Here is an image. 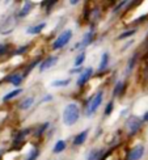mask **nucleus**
<instances>
[{
	"label": "nucleus",
	"instance_id": "26",
	"mask_svg": "<svg viewBox=\"0 0 148 160\" xmlns=\"http://www.w3.org/2000/svg\"><path fill=\"white\" fill-rule=\"evenodd\" d=\"M47 126H49V123H47V122H46L45 125H42L41 128H39V129L36 131V135H37V137H41V135L43 134V132H45V130H46V128H47Z\"/></svg>",
	"mask_w": 148,
	"mask_h": 160
},
{
	"label": "nucleus",
	"instance_id": "11",
	"mask_svg": "<svg viewBox=\"0 0 148 160\" xmlns=\"http://www.w3.org/2000/svg\"><path fill=\"white\" fill-rule=\"evenodd\" d=\"M32 9H33V3L32 2H25L21 11H20V13H18V16L20 17H26L30 13Z\"/></svg>",
	"mask_w": 148,
	"mask_h": 160
},
{
	"label": "nucleus",
	"instance_id": "6",
	"mask_svg": "<svg viewBox=\"0 0 148 160\" xmlns=\"http://www.w3.org/2000/svg\"><path fill=\"white\" fill-rule=\"evenodd\" d=\"M144 155V146L139 144L136 147H134L130 152L129 155H127V160H140Z\"/></svg>",
	"mask_w": 148,
	"mask_h": 160
},
{
	"label": "nucleus",
	"instance_id": "33",
	"mask_svg": "<svg viewBox=\"0 0 148 160\" xmlns=\"http://www.w3.org/2000/svg\"><path fill=\"white\" fill-rule=\"evenodd\" d=\"M79 71H81V68H80V67H79V68H75V70H72L71 72H72V74H73V72H79Z\"/></svg>",
	"mask_w": 148,
	"mask_h": 160
},
{
	"label": "nucleus",
	"instance_id": "18",
	"mask_svg": "<svg viewBox=\"0 0 148 160\" xmlns=\"http://www.w3.org/2000/svg\"><path fill=\"white\" fill-rule=\"evenodd\" d=\"M101 160H119V158H118V151H117V150L109 151Z\"/></svg>",
	"mask_w": 148,
	"mask_h": 160
},
{
	"label": "nucleus",
	"instance_id": "19",
	"mask_svg": "<svg viewBox=\"0 0 148 160\" xmlns=\"http://www.w3.org/2000/svg\"><path fill=\"white\" fill-rule=\"evenodd\" d=\"M22 79H24L22 75H20V74H13V75L9 78V82H11L13 85H20V84L22 83Z\"/></svg>",
	"mask_w": 148,
	"mask_h": 160
},
{
	"label": "nucleus",
	"instance_id": "29",
	"mask_svg": "<svg viewBox=\"0 0 148 160\" xmlns=\"http://www.w3.org/2000/svg\"><path fill=\"white\" fill-rule=\"evenodd\" d=\"M8 50V45H0V55H3Z\"/></svg>",
	"mask_w": 148,
	"mask_h": 160
},
{
	"label": "nucleus",
	"instance_id": "15",
	"mask_svg": "<svg viewBox=\"0 0 148 160\" xmlns=\"http://www.w3.org/2000/svg\"><path fill=\"white\" fill-rule=\"evenodd\" d=\"M107 63H109V54H107V52H104L102 57H101V63H100L98 70L100 71H104L107 67Z\"/></svg>",
	"mask_w": 148,
	"mask_h": 160
},
{
	"label": "nucleus",
	"instance_id": "32",
	"mask_svg": "<svg viewBox=\"0 0 148 160\" xmlns=\"http://www.w3.org/2000/svg\"><path fill=\"white\" fill-rule=\"evenodd\" d=\"M144 121H148V112L143 116V122H144Z\"/></svg>",
	"mask_w": 148,
	"mask_h": 160
},
{
	"label": "nucleus",
	"instance_id": "30",
	"mask_svg": "<svg viewBox=\"0 0 148 160\" xmlns=\"http://www.w3.org/2000/svg\"><path fill=\"white\" fill-rule=\"evenodd\" d=\"M29 49V46H22L21 49H18V50H16V54H24V52Z\"/></svg>",
	"mask_w": 148,
	"mask_h": 160
},
{
	"label": "nucleus",
	"instance_id": "10",
	"mask_svg": "<svg viewBox=\"0 0 148 160\" xmlns=\"http://www.w3.org/2000/svg\"><path fill=\"white\" fill-rule=\"evenodd\" d=\"M88 132H89V130L86 129V130H84V131L80 132V134H77V135L75 137V139H73V146H80V144H83V143L85 142L86 137H88Z\"/></svg>",
	"mask_w": 148,
	"mask_h": 160
},
{
	"label": "nucleus",
	"instance_id": "14",
	"mask_svg": "<svg viewBox=\"0 0 148 160\" xmlns=\"http://www.w3.org/2000/svg\"><path fill=\"white\" fill-rule=\"evenodd\" d=\"M22 92V89H20V88H17V89H13V91H11L9 93H7V95L3 97V101H9V100H12V98H15L16 96H18L20 93Z\"/></svg>",
	"mask_w": 148,
	"mask_h": 160
},
{
	"label": "nucleus",
	"instance_id": "31",
	"mask_svg": "<svg viewBox=\"0 0 148 160\" xmlns=\"http://www.w3.org/2000/svg\"><path fill=\"white\" fill-rule=\"evenodd\" d=\"M51 98H52V96H51V95H47V96H46V97L43 98V101H45V102H46V101H50Z\"/></svg>",
	"mask_w": 148,
	"mask_h": 160
},
{
	"label": "nucleus",
	"instance_id": "21",
	"mask_svg": "<svg viewBox=\"0 0 148 160\" xmlns=\"http://www.w3.org/2000/svg\"><path fill=\"white\" fill-rule=\"evenodd\" d=\"M70 82H71L70 79H66V80H55V82L51 83V85H52V87H66V85L70 84Z\"/></svg>",
	"mask_w": 148,
	"mask_h": 160
},
{
	"label": "nucleus",
	"instance_id": "2",
	"mask_svg": "<svg viewBox=\"0 0 148 160\" xmlns=\"http://www.w3.org/2000/svg\"><path fill=\"white\" fill-rule=\"evenodd\" d=\"M102 98H104V93H102V91H98L96 95H93L88 101H86V104H85V116L86 117H91L93 113H95L98 108H100V105H101V102H102Z\"/></svg>",
	"mask_w": 148,
	"mask_h": 160
},
{
	"label": "nucleus",
	"instance_id": "12",
	"mask_svg": "<svg viewBox=\"0 0 148 160\" xmlns=\"http://www.w3.org/2000/svg\"><path fill=\"white\" fill-rule=\"evenodd\" d=\"M45 26H46V24L45 22H41V24H38V25H36V26H30V28H28V32L29 34H39L43 29H45Z\"/></svg>",
	"mask_w": 148,
	"mask_h": 160
},
{
	"label": "nucleus",
	"instance_id": "20",
	"mask_svg": "<svg viewBox=\"0 0 148 160\" xmlns=\"http://www.w3.org/2000/svg\"><path fill=\"white\" fill-rule=\"evenodd\" d=\"M123 89H125V83H123V82H118L117 85H116V88H114L113 95H114V96H119L121 93L123 92Z\"/></svg>",
	"mask_w": 148,
	"mask_h": 160
},
{
	"label": "nucleus",
	"instance_id": "7",
	"mask_svg": "<svg viewBox=\"0 0 148 160\" xmlns=\"http://www.w3.org/2000/svg\"><path fill=\"white\" fill-rule=\"evenodd\" d=\"M58 62V57H49V58H46L45 61L41 62V64H39V71L43 72L46 70H49L51 68L52 66H55Z\"/></svg>",
	"mask_w": 148,
	"mask_h": 160
},
{
	"label": "nucleus",
	"instance_id": "22",
	"mask_svg": "<svg viewBox=\"0 0 148 160\" xmlns=\"http://www.w3.org/2000/svg\"><path fill=\"white\" fill-rule=\"evenodd\" d=\"M29 134V130L28 129H26V130H22V131H20L18 132V135L16 137V143H18V142H21V141H24V138L26 137V135H28Z\"/></svg>",
	"mask_w": 148,
	"mask_h": 160
},
{
	"label": "nucleus",
	"instance_id": "17",
	"mask_svg": "<svg viewBox=\"0 0 148 160\" xmlns=\"http://www.w3.org/2000/svg\"><path fill=\"white\" fill-rule=\"evenodd\" d=\"M64 148H66V142L64 141H58L57 144L54 146L52 152H54V154H60L62 151H64Z\"/></svg>",
	"mask_w": 148,
	"mask_h": 160
},
{
	"label": "nucleus",
	"instance_id": "35",
	"mask_svg": "<svg viewBox=\"0 0 148 160\" xmlns=\"http://www.w3.org/2000/svg\"><path fill=\"white\" fill-rule=\"evenodd\" d=\"M3 154V150H0V155H2Z\"/></svg>",
	"mask_w": 148,
	"mask_h": 160
},
{
	"label": "nucleus",
	"instance_id": "3",
	"mask_svg": "<svg viewBox=\"0 0 148 160\" xmlns=\"http://www.w3.org/2000/svg\"><path fill=\"white\" fill-rule=\"evenodd\" d=\"M142 125H143L142 118H139L136 116H131L127 118V121H126V129L130 135H135L136 132L142 129Z\"/></svg>",
	"mask_w": 148,
	"mask_h": 160
},
{
	"label": "nucleus",
	"instance_id": "9",
	"mask_svg": "<svg viewBox=\"0 0 148 160\" xmlns=\"http://www.w3.org/2000/svg\"><path fill=\"white\" fill-rule=\"evenodd\" d=\"M92 74H93V70H92V67H86L83 72H81V75L79 76V79H77V85L79 87H81V85H84L86 82L89 80V78L92 76Z\"/></svg>",
	"mask_w": 148,
	"mask_h": 160
},
{
	"label": "nucleus",
	"instance_id": "8",
	"mask_svg": "<svg viewBox=\"0 0 148 160\" xmlns=\"http://www.w3.org/2000/svg\"><path fill=\"white\" fill-rule=\"evenodd\" d=\"M93 38H95V32L91 30V32H88V33H86V34L84 36V38L81 39V42H79V43L75 46V49H84V48H86L88 45H91V42L93 41Z\"/></svg>",
	"mask_w": 148,
	"mask_h": 160
},
{
	"label": "nucleus",
	"instance_id": "16",
	"mask_svg": "<svg viewBox=\"0 0 148 160\" xmlns=\"http://www.w3.org/2000/svg\"><path fill=\"white\" fill-rule=\"evenodd\" d=\"M33 104H34V97H28L22 100V102L20 104V109H29Z\"/></svg>",
	"mask_w": 148,
	"mask_h": 160
},
{
	"label": "nucleus",
	"instance_id": "25",
	"mask_svg": "<svg viewBox=\"0 0 148 160\" xmlns=\"http://www.w3.org/2000/svg\"><path fill=\"white\" fill-rule=\"evenodd\" d=\"M84 59H85V52H81V54H80V55L75 59V66H77V67H79V66L84 62Z\"/></svg>",
	"mask_w": 148,
	"mask_h": 160
},
{
	"label": "nucleus",
	"instance_id": "4",
	"mask_svg": "<svg viewBox=\"0 0 148 160\" xmlns=\"http://www.w3.org/2000/svg\"><path fill=\"white\" fill-rule=\"evenodd\" d=\"M71 38H72V32L71 30H64L63 33H60V36L52 42L51 49L52 50H59V49L64 48V46L71 41Z\"/></svg>",
	"mask_w": 148,
	"mask_h": 160
},
{
	"label": "nucleus",
	"instance_id": "23",
	"mask_svg": "<svg viewBox=\"0 0 148 160\" xmlns=\"http://www.w3.org/2000/svg\"><path fill=\"white\" fill-rule=\"evenodd\" d=\"M135 29H132V30H127V32H125V33H122L119 37H118V39H125V38H127V37H130V36H132V34H135Z\"/></svg>",
	"mask_w": 148,
	"mask_h": 160
},
{
	"label": "nucleus",
	"instance_id": "27",
	"mask_svg": "<svg viewBox=\"0 0 148 160\" xmlns=\"http://www.w3.org/2000/svg\"><path fill=\"white\" fill-rule=\"evenodd\" d=\"M113 106H114L113 101H110L109 104H107V106L105 108V116H110V114H111V112H113Z\"/></svg>",
	"mask_w": 148,
	"mask_h": 160
},
{
	"label": "nucleus",
	"instance_id": "24",
	"mask_svg": "<svg viewBox=\"0 0 148 160\" xmlns=\"http://www.w3.org/2000/svg\"><path fill=\"white\" fill-rule=\"evenodd\" d=\"M38 63H39V58H37L34 62H33V63H30V64L28 66V68H26V71H25V75H28L29 72H30V71H32L33 68H34V67H36V66H37Z\"/></svg>",
	"mask_w": 148,
	"mask_h": 160
},
{
	"label": "nucleus",
	"instance_id": "13",
	"mask_svg": "<svg viewBox=\"0 0 148 160\" xmlns=\"http://www.w3.org/2000/svg\"><path fill=\"white\" fill-rule=\"evenodd\" d=\"M102 154H104L102 150L91 151L89 155H88V160H101V159H102Z\"/></svg>",
	"mask_w": 148,
	"mask_h": 160
},
{
	"label": "nucleus",
	"instance_id": "28",
	"mask_svg": "<svg viewBox=\"0 0 148 160\" xmlns=\"http://www.w3.org/2000/svg\"><path fill=\"white\" fill-rule=\"evenodd\" d=\"M37 156H38V151L37 150H34V151H32L30 152V155L26 158V160H36L37 159Z\"/></svg>",
	"mask_w": 148,
	"mask_h": 160
},
{
	"label": "nucleus",
	"instance_id": "34",
	"mask_svg": "<svg viewBox=\"0 0 148 160\" xmlns=\"http://www.w3.org/2000/svg\"><path fill=\"white\" fill-rule=\"evenodd\" d=\"M70 3H71V4H77L79 2H77V0H71V2H70Z\"/></svg>",
	"mask_w": 148,
	"mask_h": 160
},
{
	"label": "nucleus",
	"instance_id": "5",
	"mask_svg": "<svg viewBox=\"0 0 148 160\" xmlns=\"http://www.w3.org/2000/svg\"><path fill=\"white\" fill-rule=\"evenodd\" d=\"M16 24H17L16 17L15 16H8L2 24H0V33L4 30V28H8V29H7V33H11L13 29H15Z\"/></svg>",
	"mask_w": 148,
	"mask_h": 160
},
{
	"label": "nucleus",
	"instance_id": "1",
	"mask_svg": "<svg viewBox=\"0 0 148 160\" xmlns=\"http://www.w3.org/2000/svg\"><path fill=\"white\" fill-rule=\"evenodd\" d=\"M80 117V109L75 102L68 104L63 110V123L66 126H72L77 122Z\"/></svg>",
	"mask_w": 148,
	"mask_h": 160
}]
</instances>
